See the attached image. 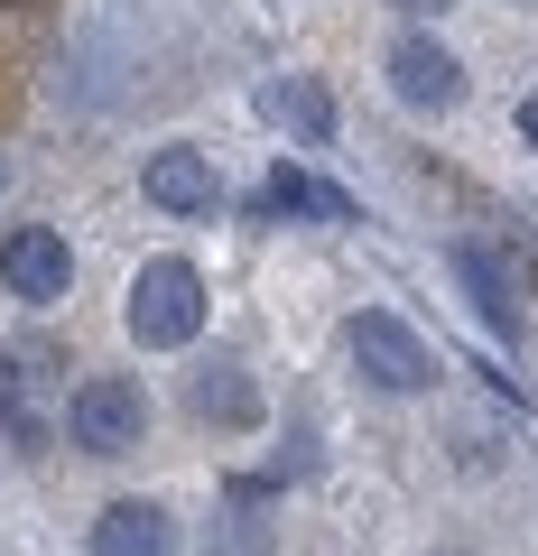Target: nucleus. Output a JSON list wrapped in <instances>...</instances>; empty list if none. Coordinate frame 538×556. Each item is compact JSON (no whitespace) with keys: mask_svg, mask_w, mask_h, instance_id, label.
<instances>
[{"mask_svg":"<svg viewBox=\"0 0 538 556\" xmlns=\"http://www.w3.org/2000/svg\"><path fill=\"white\" fill-rule=\"evenodd\" d=\"M343 353H353V371L372 380V390H390V399L437 390V353H427V334H418V325H399L390 306H362V316L343 325Z\"/></svg>","mask_w":538,"mask_h":556,"instance_id":"obj_2","label":"nucleus"},{"mask_svg":"<svg viewBox=\"0 0 538 556\" xmlns=\"http://www.w3.org/2000/svg\"><path fill=\"white\" fill-rule=\"evenodd\" d=\"M0 288L20 306H57L75 288V251H65L57 223H20V232H0Z\"/></svg>","mask_w":538,"mask_h":556,"instance_id":"obj_5","label":"nucleus"},{"mask_svg":"<svg viewBox=\"0 0 538 556\" xmlns=\"http://www.w3.org/2000/svg\"><path fill=\"white\" fill-rule=\"evenodd\" d=\"M455 278H464V298H474V316L492 325L501 343H520V278L501 269L483 241H455Z\"/></svg>","mask_w":538,"mask_h":556,"instance_id":"obj_9","label":"nucleus"},{"mask_svg":"<svg viewBox=\"0 0 538 556\" xmlns=\"http://www.w3.org/2000/svg\"><path fill=\"white\" fill-rule=\"evenodd\" d=\"M140 195L159 204V214H214V204H223V177H214L204 149H149Z\"/></svg>","mask_w":538,"mask_h":556,"instance_id":"obj_7","label":"nucleus"},{"mask_svg":"<svg viewBox=\"0 0 538 556\" xmlns=\"http://www.w3.org/2000/svg\"><path fill=\"white\" fill-rule=\"evenodd\" d=\"M57 371H65L57 343H38V334L0 343V427H10L20 455H38V445L57 437Z\"/></svg>","mask_w":538,"mask_h":556,"instance_id":"obj_3","label":"nucleus"},{"mask_svg":"<svg viewBox=\"0 0 538 556\" xmlns=\"http://www.w3.org/2000/svg\"><path fill=\"white\" fill-rule=\"evenodd\" d=\"M186 408H196L204 427H260V390H251V371H241L233 353H204V371L186 380Z\"/></svg>","mask_w":538,"mask_h":556,"instance_id":"obj_8","label":"nucleus"},{"mask_svg":"<svg viewBox=\"0 0 538 556\" xmlns=\"http://www.w3.org/2000/svg\"><path fill=\"white\" fill-rule=\"evenodd\" d=\"M260 214L279 223V214H306V223H353V195L325 177H306V167H270L260 177Z\"/></svg>","mask_w":538,"mask_h":556,"instance_id":"obj_12","label":"nucleus"},{"mask_svg":"<svg viewBox=\"0 0 538 556\" xmlns=\"http://www.w3.org/2000/svg\"><path fill=\"white\" fill-rule=\"evenodd\" d=\"M260 112L279 121L288 139H306V149L335 139V93H325L316 75H270V84H260Z\"/></svg>","mask_w":538,"mask_h":556,"instance_id":"obj_10","label":"nucleus"},{"mask_svg":"<svg viewBox=\"0 0 538 556\" xmlns=\"http://www.w3.org/2000/svg\"><path fill=\"white\" fill-rule=\"evenodd\" d=\"M520 139H529V149H538V93L520 102Z\"/></svg>","mask_w":538,"mask_h":556,"instance_id":"obj_15","label":"nucleus"},{"mask_svg":"<svg viewBox=\"0 0 538 556\" xmlns=\"http://www.w3.org/2000/svg\"><path fill=\"white\" fill-rule=\"evenodd\" d=\"M390 93L409 102V112H455V102H464V65L446 56L427 28H409V38L390 47Z\"/></svg>","mask_w":538,"mask_h":556,"instance_id":"obj_6","label":"nucleus"},{"mask_svg":"<svg viewBox=\"0 0 538 556\" xmlns=\"http://www.w3.org/2000/svg\"><path fill=\"white\" fill-rule=\"evenodd\" d=\"M121 325H130V343H149V353H186V343L204 334V269L177 260V251H159L149 269H130Z\"/></svg>","mask_w":538,"mask_h":556,"instance_id":"obj_1","label":"nucleus"},{"mask_svg":"<svg viewBox=\"0 0 538 556\" xmlns=\"http://www.w3.org/2000/svg\"><path fill=\"white\" fill-rule=\"evenodd\" d=\"M93 556H177V519L159 501H112L93 519Z\"/></svg>","mask_w":538,"mask_h":556,"instance_id":"obj_11","label":"nucleus"},{"mask_svg":"<svg viewBox=\"0 0 538 556\" xmlns=\"http://www.w3.org/2000/svg\"><path fill=\"white\" fill-rule=\"evenodd\" d=\"M270 501H279V482H233L223 529H214V556H270V538H279V519H260Z\"/></svg>","mask_w":538,"mask_h":556,"instance_id":"obj_13","label":"nucleus"},{"mask_svg":"<svg viewBox=\"0 0 538 556\" xmlns=\"http://www.w3.org/2000/svg\"><path fill=\"white\" fill-rule=\"evenodd\" d=\"M65 437H75V455H93V464L130 455V445L149 437V390L130 371H93L75 390V408H65Z\"/></svg>","mask_w":538,"mask_h":556,"instance_id":"obj_4","label":"nucleus"},{"mask_svg":"<svg viewBox=\"0 0 538 556\" xmlns=\"http://www.w3.org/2000/svg\"><path fill=\"white\" fill-rule=\"evenodd\" d=\"M399 20H437V10H455V0H390Z\"/></svg>","mask_w":538,"mask_h":556,"instance_id":"obj_14","label":"nucleus"}]
</instances>
